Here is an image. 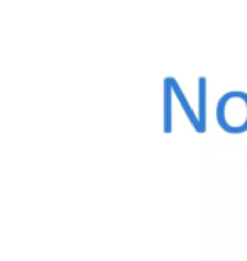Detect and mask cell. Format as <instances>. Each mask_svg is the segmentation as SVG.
<instances>
[{"label":"cell","mask_w":247,"mask_h":261,"mask_svg":"<svg viewBox=\"0 0 247 261\" xmlns=\"http://www.w3.org/2000/svg\"><path fill=\"white\" fill-rule=\"evenodd\" d=\"M168 80H170V83H171L173 93H175V97H176L178 103H180V106H181L183 112L186 114V117L190 119L191 127L195 129V133L202 134V127H200V121H198V114H195V111H193V109H191L190 102H188V98L185 97V93H183V90H181L180 83H178L176 78H173V76H168Z\"/></svg>","instance_id":"2"},{"label":"cell","mask_w":247,"mask_h":261,"mask_svg":"<svg viewBox=\"0 0 247 261\" xmlns=\"http://www.w3.org/2000/svg\"><path fill=\"white\" fill-rule=\"evenodd\" d=\"M162 87H164V133H171V124H173L171 107H173V95L175 93H173L171 83L168 80V76L162 82Z\"/></svg>","instance_id":"4"},{"label":"cell","mask_w":247,"mask_h":261,"mask_svg":"<svg viewBox=\"0 0 247 261\" xmlns=\"http://www.w3.org/2000/svg\"><path fill=\"white\" fill-rule=\"evenodd\" d=\"M198 121L202 134L207 133V78H198Z\"/></svg>","instance_id":"3"},{"label":"cell","mask_w":247,"mask_h":261,"mask_svg":"<svg viewBox=\"0 0 247 261\" xmlns=\"http://www.w3.org/2000/svg\"><path fill=\"white\" fill-rule=\"evenodd\" d=\"M218 127L227 134L247 133V93L240 90L227 92L217 103Z\"/></svg>","instance_id":"1"}]
</instances>
